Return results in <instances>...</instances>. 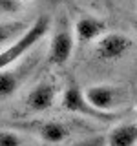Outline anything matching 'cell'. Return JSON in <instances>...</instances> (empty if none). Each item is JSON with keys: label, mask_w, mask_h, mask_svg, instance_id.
Wrapping results in <instances>:
<instances>
[{"label": "cell", "mask_w": 137, "mask_h": 146, "mask_svg": "<svg viewBox=\"0 0 137 146\" xmlns=\"http://www.w3.org/2000/svg\"><path fill=\"white\" fill-rule=\"evenodd\" d=\"M49 29H51V18L48 15H40L35 22H31L26 33H22L15 42H11L6 49L0 51V70L11 68L13 64L22 60V57L49 33Z\"/></svg>", "instance_id": "1"}, {"label": "cell", "mask_w": 137, "mask_h": 146, "mask_svg": "<svg viewBox=\"0 0 137 146\" xmlns=\"http://www.w3.org/2000/svg\"><path fill=\"white\" fill-rule=\"evenodd\" d=\"M11 128L24 133H33L40 141L48 144H62L71 137V130L66 122L61 121H24V122H11Z\"/></svg>", "instance_id": "2"}, {"label": "cell", "mask_w": 137, "mask_h": 146, "mask_svg": "<svg viewBox=\"0 0 137 146\" xmlns=\"http://www.w3.org/2000/svg\"><path fill=\"white\" fill-rule=\"evenodd\" d=\"M73 48H75V35H73V27L66 18L59 20L57 27L53 29L51 40H49L48 48V60L53 66H64L70 60Z\"/></svg>", "instance_id": "3"}, {"label": "cell", "mask_w": 137, "mask_h": 146, "mask_svg": "<svg viewBox=\"0 0 137 146\" xmlns=\"http://www.w3.org/2000/svg\"><path fill=\"white\" fill-rule=\"evenodd\" d=\"M61 106L70 113H79V115L95 119V121H112V119L117 117L115 113H102V111H99V110H95L88 100H86L84 91H82L75 82H71V84L66 86V90H64V93H62V99H61Z\"/></svg>", "instance_id": "4"}, {"label": "cell", "mask_w": 137, "mask_h": 146, "mask_svg": "<svg viewBox=\"0 0 137 146\" xmlns=\"http://www.w3.org/2000/svg\"><path fill=\"white\" fill-rule=\"evenodd\" d=\"M84 97L95 110L102 113H113V110L121 106L124 93H122V88L112 84H93L86 88Z\"/></svg>", "instance_id": "5"}, {"label": "cell", "mask_w": 137, "mask_h": 146, "mask_svg": "<svg viewBox=\"0 0 137 146\" xmlns=\"http://www.w3.org/2000/svg\"><path fill=\"white\" fill-rule=\"evenodd\" d=\"M132 46H134L132 38L126 36L124 33H106L95 44V55H97L99 60L115 62L126 57Z\"/></svg>", "instance_id": "6"}, {"label": "cell", "mask_w": 137, "mask_h": 146, "mask_svg": "<svg viewBox=\"0 0 137 146\" xmlns=\"http://www.w3.org/2000/svg\"><path fill=\"white\" fill-rule=\"evenodd\" d=\"M55 99H57V86L49 80H40L26 95L24 108L27 113H44L55 104Z\"/></svg>", "instance_id": "7"}, {"label": "cell", "mask_w": 137, "mask_h": 146, "mask_svg": "<svg viewBox=\"0 0 137 146\" xmlns=\"http://www.w3.org/2000/svg\"><path fill=\"white\" fill-rule=\"evenodd\" d=\"M75 38L79 44H88L93 40H99L102 35L108 33V24L106 20L93 15H84L75 22Z\"/></svg>", "instance_id": "8"}, {"label": "cell", "mask_w": 137, "mask_h": 146, "mask_svg": "<svg viewBox=\"0 0 137 146\" xmlns=\"http://www.w3.org/2000/svg\"><path fill=\"white\" fill-rule=\"evenodd\" d=\"M29 73V66L22 64L20 68H6L0 70V99H9L20 90L26 75Z\"/></svg>", "instance_id": "9"}, {"label": "cell", "mask_w": 137, "mask_h": 146, "mask_svg": "<svg viewBox=\"0 0 137 146\" xmlns=\"http://www.w3.org/2000/svg\"><path fill=\"white\" fill-rule=\"evenodd\" d=\"M108 146H137V122H122L110 130Z\"/></svg>", "instance_id": "10"}, {"label": "cell", "mask_w": 137, "mask_h": 146, "mask_svg": "<svg viewBox=\"0 0 137 146\" xmlns=\"http://www.w3.org/2000/svg\"><path fill=\"white\" fill-rule=\"evenodd\" d=\"M31 24L27 20H7V22H0V51L6 49L11 42L20 36L22 33H26L27 27Z\"/></svg>", "instance_id": "11"}, {"label": "cell", "mask_w": 137, "mask_h": 146, "mask_svg": "<svg viewBox=\"0 0 137 146\" xmlns=\"http://www.w3.org/2000/svg\"><path fill=\"white\" fill-rule=\"evenodd\" d=\"M0 146H22V139L15 130H0Z\"/></svg>", "instance_id": "12"}, {"label": "cell", "mask_w": 137, "mask_h": 146, "mask_svg": "<svg viewBox=\"0 0 137 146\" xmlns=\"http://www.w3.org/2000/svg\"><path fill=\"white\" fill-rule=\"evenodd\" d=\"M22 9V0H0V11L6 15H13Z\"/></svg>", "instance_id": "13"}, {"label": "cell", "mask_w": 137, "mask_h": 146, "mask_svg": "<svg viewBox=\"0 0 137 146\" xmlns=\"http://www.w3.org/2000/svg\"><path fill=\"white\" fill-rule=\"evenodd\" d=\"M132 26H134V29H135V33H137V17L132 20Z\"/></svg>", "instance_id": "14"}, {"label": "cell", "mask_w": 137, "mask_h": 146, "mask_svg": "<svg viewBox=\"0 0 137 146\" xmlns=\"http://www.w3.org/2000/svg\"><path fill=\"white\" fill-rule=\"evenodd\" d=\"M135 108H137V100H135Z\"/></svg>", "instance_id": "15"}]
</instances>
